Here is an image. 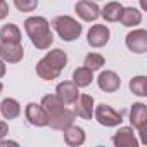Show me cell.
Here are the masks:
<instances>
[{"instance_id": "cell-1", "label": "cell", "mask_w": 147, "mask_h": 147, "mask_svg": "<svg viewBox=\"0 0 147 147\" xmlns=\"http://www.w3.org/2000/svg\"><path fill=\"white\" fill-rule=\"evenodd\" d=\"M24 30L31 40V43L40 49V50H47L50 49L52 42H54V35L50 31L49 21L42 16H31L24 21Z\"/></svg>"}, {"instance_id": "cell-2", "label": "cell", "mask_w": 147, "mask_h": 147, "mask_svg": "<svg viewBox=\"0 0 147 147\" xmlns=\"http://www.w3.org/2000/svg\"><path fill=\"white\" fill-rule=\"evenodd\" d=\"M67 64V55L62 49H54L50 50L45 57H42L36 64V75L42 80H54L61 75V71Z\"/></svg>"}, {"instance_id": "cell-3", "label": "cell", "mask_w": 147, "mask_h": 147, "mask_svg": "<svg viewBox=\"0 0 147 147\" xmlns=\"http://www.w3.org/2000/svg\"><path fill=\"white\" fill-rule=\"evenodd\" d=\"M52 26L57 31V35L61 36V40H64V42L76 40L82 35V30H83L82 23H78L76 19H73L71 16H57L52 21Z\"/></svg>"}, {"instance_id": "cell-4", "label": "cell", "mask_w": 147, "mask_h": 147, "mask_svg": "<svg viewBox=\"0 0 147 147\" xmlns=\"http://www.w3.org/2000/svg\"><path fill=\"white\" fill-rule=\"evenodd\" d=\"M94 114H95V119L99 121V125L107 126V128L118 126V125H121V121H123V114L118 113L116 109H113V107L107 106V104H99V106L95 107Z\"/></svg>"}, {"instance_id": "cell-5", "label": "cell", "mask_w": 147, "mask_h": 147, "mask_svg": "<svg viewBox=\"0 0 147 147\" xmlns=\"http://www.w3.org/2000/svg\"><path fill=\"white\" fill-rule=\"evenodd\" d=\"M130 123L138 133L142 135V142L145 144V131H147V106L144 102H135L130 111Z\"/></svg>"}, {"instance_id": "cell-6", "label": "cell", "mask_w": 147, "mask_h": 147, "mask_svg": "<svg viewBox=\"0 0 147 147\" xmlns=\"http://www.w3.org/2000/svg\"><path fill=\"white\" fill-rule=\"evenodd\" d=\"M111 38V31L107 26L104 24H94L90 30H88V35H87V42L88 45L95 47V49H100L104 47Z\"/></svg>"}, {"instance_id": "cell-7", "label": "cell", "mask_w": 147, "mask_h": 147, "mask_svg": "<svg viewBox=\"0 0 147 147\" xmlns=\"http://www.w3.org/2000/svg\"><path fill=\"white\" fill-rule=\"evenodd\" d=\"M126 47L135 54H145L147 52V31L145 30H135L126 35Z\"/></svg>"}, {"instance_id": "cell-8", "label": "cell", "mask_w": 147, "mask_h": 147, "mask_svg": "<svg viewBox=\"0 0 147 147\" xmlns=\"http://www.w3.org/2000/svg\"><path fill=\"white\" fill-rule=\"evenodd\" d=\"M24 57V49L21 43H9L0 42V59L5 62H19Z\"/></svg>"}, {"instance_id": "cell-9", "label": "cell", "mask_w": 147, "mask_h": 147, "mask_svg": "<svg viewBox=\"0 0 147 147\" xmlns=\"http://www.w3.org/2000/svg\"><path fill=\"white\" fill-rule=\"evenodd\" d=\"M55 95L64 106H69V104H75L80 94H78V87L73 82H61L55 88Z\"/></svg>"}, {"instance_id": "cell-10", "label": "cell", "mask_w": 147, "mask_h": 147, "mask_svg": "<svg viewBox=\"0 0 147 147\" xmlns=\"http://www.w3.org/2000/svg\"><path fill=\"white\" fill-rule=\"evenodd\" d=\"M24 114H26L28 123H30V125H33V126H47V123H49L47 113H45V109L42 107V104L30 102V104L26 106Z\"/></svg>"}, {"instance_id": "cell-11", "label": "cell", "mask_w": 147, "mask_h": 147, "mask_svg": "<svg viewBox=\"0 0 147 147\" xmlns=\"http://www.w3.org/2000/svg\"><path fill=\"white\" fill-rule=\"evenodd\" d=\"M75 12L83 21H95L100 18V7L97 4H94L92 0H80L75 5Z\"/></svg>"}, {"instance_id": "cell-12", "label": "cell", "mask_w": 147, "mask_h": 147, "mask_svg": "<svg viewBox=\"0 0 147 147\" xmlns=\"http://www.w3.org/2000/svg\"><path fill=\"white\" fill-rule=\"evenodd\" d=\"M113 144L116 147H137L138 145V140L135 137L133 126H121L113 135Z\"/></svg>"}, {"instance_id": "cell-13", "label": "cell", "mask_w": 147, "mask_h": 147, "mask_svg": "<svg viewBox=\"0 0 147 147\" xmlns=\"http://www.w3.org/2000/svg\"><path fill=\"white\" fill-rule=\"evenodd\" d=\"M97 83H99V88L102 92L113 94V92H116L121 87V78L116 75L114 71H102L97 76Z\"/></svg>"}, {"instance_id": "cell-14", "label": "cell", "mask_w": 147, "mask_h": 147, "mask_svg": "<svg viewBox=\"0 0 147 147\" xmlns=\"http://www.w3.org/2000/svg\"><path fill=\"white\" fill-rule=\"evenodd\" d=\"M75 114L80 116L82 119H92L94 116V97L88 94L78 95L75 100Z\"/></svg>"}, {"instance_id": "cell-15", "label": "cell", "mask_w": 147, "mask_h": 147, "mask_svg": "<svg viewBox=\"0 0 147 147\" xmlns=\"http://www.w3.org/2000/svg\"><path fill=\"white\" fill-rule=\"evenodd\" d=\"M75 111H71V109H67V107H64L59 114H55V116H52V118H49V126L50 128H54V130H59V131H62V130H66L67 126H71L73 125V121H75Z\"/></svg>"}, {"instance_id": "cell-16", "label": "cell", "mask_w": 147, "mask_h": 147, "mask_svg": "<svg viewBox=\"0 0 147 147\" xmlns=\"http://www.w3.org/2000/svg\"><path fill=\"white\" fill-rule=\"evenodd\" d=\"M62 131H64V142H66L69 147H78V145H82V144L85 142V131H83V128H80V126L71 125V126H67V128L62 130Z\"/></svg>"}, {"instance_id": "cell-17", "label": "cell", "mask_w": 147, "mask_h": 147, "mask_svg": "<svg viewBox=\"0 0 147 147\" xmlns=\"http://www.w3.org/2000/svg\"><path fill=\"white\" fill-rule=\"evenodd\" d=\"M119 21H121L123 26H128V28L138 26V24L142 23V14H140V11L135 9V7H123V12H121V16H119Z\"/></svg>"}, {"instance_id": "cell-18", "label": "cell", "mask_w": 147, "mask_h": 147, "mask_svg": "<svg viewBox=\"0 0 147 147\" xmlns=\"http://www.w3.org/2000/svg\"><path fill=\"white\" fill-rule=\"evenodd\" d=\"M42 107L45 109V113H47V118H52V116H55V114H59L62 109H64V104L59 100V97L57 95H45L43 99H42Z\"/></svg>"}, {"instance_id": "cell-19", "label": "cell", "mask_w": 147, "mask_h": 147, "mask_svg": "<svg viewBox=\"0 0 147 147\" xmlns=\"http://www.w3.org/2000/svg\"><path fill=\"white\" fill-rule=\"evenodd\" d=\"M0 113L5 119H16L21 114V106L16 99H4L0 104Z\"/></svg>"}, {"instance_id": "cell-20", "label": "cell", "mask_w": 147, "mask_h": 147, "mask_svg": "<svg viewBox=\"0 0 147 147\" xmlns=\"http://www.w3.org/2000/svg\"><path fill=\"white\" fill-rule=\"evenodd\" d=\"M94 80V71L88 69V67H78L73 73V83H75L78 88H83V87H88Z\"/></svg>"}, {"instance_id": "cell-21", "label": "cell", "mask_w": 147, "mask_h": 147, "mask_svg": "<svg viewBox=\"0 0 147 147\" xmlns=\"http://www.w3.org/2000/svg\"><path fill=\"white\" fill-rule=\"evenodd\" d=\"M123 12V5L119 2H109L106 4V7L100 11V16L107 21V23H116L119 21V16Z\"/></svg>"}, {"instance_id": "cell-22", "label": "cell", "mask_w": 147, "mask_h": 147, "mask_svg": "<svg viewBox=\"0 0 147 147\" xmlns=\"http://www.w3.org/2000/svg\"><path fill=\"white\" fill-rule=\"evenodd\" d=\"M0 40L9 43H21V31L16 24H5L0 30Z\"/></svg>"}, {"instance_id": "cell-23", "label": "cell", "mask_w": 147, "mask_h": 147, "mask_svg": "<svg viewBox=\"0 0 147 147\" xmlns=\"http://www.w3.org/2000/svg\"><path fill=\"white\" fill-rule=\"evenodd\" d=\"M104 66V57L97 52H90L87 57H85V67L92 69V71H97Z\"/></svg>"}, {"instance_id": "cell-24", "label": "cell", "mask_w": 147, "mask_h": 147, "mask_svg": "<svg viewBox=\"0 0 147 147\" xmlns=\"http://www.w3.org/2000/svg\"><path fill=\"white\" fill-rule=\"evenodd\" d=\"M130 90L138 95V97H145L147 92H145V76H135L130 80Z\"/></svg>"}, {"instance_id": "cell-25", "label": "cell", "mask_w": 147, "mask_h": 147, "mask_svg": "<svg viewBox=\"0 0 147 147\" xmlns=\"http://www.w3.org/2000/svg\"><path fill=\"white\" fill-rule=\"evenodd\" d=\"M14 5H16V9H19L21 12H31V11L36 9L38 0H14Z\"/></svg>"}, {"instance_id": "cell-26", "label": "cell", "mask_w": 147, "mask_h": 147, "mask_svg": "<svg viewBox=\"0 0 147 147\" xmlns=\"http://www.w3.org/2000/svg\"><path fill=\"white\" fill-rule=\"evenodd\" d=\"M7 14H9V4L5 2V0H2V2H0V21L5 19Z\"/></svg>"}, {"instance_id": "cell-27", "label": "cell", "mask_w": 147, "mask_h": 147, "mask_svg": "<svg viewBox=\"0 0 147 147\" xmlns=\"http://www.w3.org/2000/svg\"><path fill=\"white\" fill-rule=\"evenodd\" d=\"M7 133H9V126H7V123H5V121H0V140H2Z\"/></svg>"}, {"instance_id": "cell-28", "label": "cell", "mask_w": 147, "mask_h": 147, "mask_svg": "<svg viewBox=\"0 0 147 147\" xmlns=\"http://www.w3.org/2000/svg\"><path fill=\"white\" fill-rule=\"evenodd\" d=\"M4 145H19V144L14 140H0V147H4Z\"/></svg>"}, {"instance_id": "cell-29", "label": "cell", "mask_w": 147, "mask_h": 147, "mask_svg": "<svg viewBox=\"0 0 147 147\" xmlns=\"http://www.w3.org/2000/svg\"><path fill=\"white\" fill-rule=\"evenodd\" d=\"M4 75H5V61L0 59V78H2Z\"/></svg>"}, {"instance_id": "cell-30", "label": "cell", "mask_w": 147, "mask_h": 147, "mask_svg": "<svg viewBox=\"0 0 147 147\" xmlns=\"http://www.w3.org/2000/svg\"><path fill=\"white\" fill-rule=\"evenodd\" d=\"M2 90H4V85H2V83H0V92H2Z\"/></svg>"}, {"instance_id": "cell-31", "label": "cell", "mask_w": 147, "mask_h": 147, "mask_svg": "<svg viewBox=\"0 0 147 147\" xmlns=\"http://www.w3.org/2000/svg\"><path fill=\"white\" fill-rule=\"evenodd\" d=\"M0 2H2V0H0Z\"/></svg>"}]
</instances>
